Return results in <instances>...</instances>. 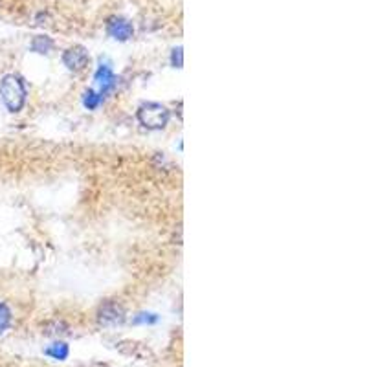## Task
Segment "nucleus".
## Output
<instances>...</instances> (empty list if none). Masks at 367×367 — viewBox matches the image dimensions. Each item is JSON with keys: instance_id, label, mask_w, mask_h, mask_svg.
Instances as JSON below:
<instances>
[{"instance_id": "11", "label": "nucleus", "mask_w": 367, "mask_h": 367, "mask_svg": "<svg viewBox=\"0 0 367 367\" xmlns=\"http://www.w3.org/2000/svg\"><path fill=\"white\" fill-rule=\"evenodd\" d=\"M13 323V312L6 303L0 301V336L6 333L8 329L12 327Z\"/></svg>"}, {"instance_id": "6", "label": "nucleus", "mask_w": 367, "mask_h": 367, "mask_svg": "<svg viewBox=\"0 0 367 367\" xmlns=\"http://www.w3.org/2000/svg\"><path fill=\"white\" fill-rule=\"evenodd\" d=\"M107 34L114 40L125 42L134 35V26H132L131 21L123 17H110L107 21Z\"/></svg>"}, {"instance_id": "10", "label": "nucleus", "mask_w": 367, "mask_h": 367, "mask_svg": "<svg viewBox=\"0 0 367 367\" xmlns=\"http://www.w3.org/2000/svg\"><path fill=\"white\" fill-rule=\"evenodd\" d=\"M29 48H31V52L46 55V53H50L53 50V40L52 37H48V35H37V37H34V40H31Z\"/></svg>"}, {"instance_id": "4", "label": "nucleus", "mask_w": 367, "mask_h": 367, "mask_svg": "<svg viewBox=\"0 0 367 367\" xmlns=\"http://www.w3.org/2000/svg\"><path fill=\"white\" fill-rule=\"evenodd\" d=\"M61 61H63V64L70 72H83L88 66V63H90V53H88L85 46H70V48H66L63 52Z\"/></svg>"}, {"instance_id": "5", "label": "nucleus", "mask_w": 367, "mask_h": 367, "mask_svg": "<svg viewBox=\"0 0 367 367\" xmlns=\"http://www.w3.org/2000/svg\"><path fill=\"white\" fill-rule=\"evenodd\" d=\"M94 81L99 86L98 92L103 99L109 98L110 94L116 90V86H118V77H116L114 70L107 63H99V66L94 72Z\"/></svg>"}, {"instance_id": "2", "label": "nucleus", "mask_w": 367, "mask_h": 367, "mask_svg": "<svg viewBox=\"0 0 367 367\" xmlns=\"http://www.w3.org/2000/svg\"><path fill=\"white\" fill-rule=\"evenodd\" d=\"M136 120L140 127H144L147 131H162L171 121V110L167 109L166 105L147 101L138 107Z\"/></svg>"}, {"instance_id": "12", "label": "nucleus", "mask_w": 367, "mask_h": 367, "mask_svg": "<svg viewBox=\"0 0 367 367\" xmlns=\"http://www.w3.org/2000/svg\"><path fill=\"white\" fill-rule=\"evenodd\" d=\"M160 321V316L155 314V312H138L134 318H132V323L134 325H155Z\"/></svg>"}, {"instance_id": "1", "label": "nucleus", "mask_w": 367, "mask_h": 367, "mask_svg": "<svg viewBox=\"0 0 367 367\" xmlns=\"http://www.w3.org/2000/svg\"><path fill=\"white\" fill-rule=\"evenodd\" d=\"M0 99L12 114H17L26 107L28 88L18 74H6L0 79Z\"/></svg>"}, {"instance_id": "8", "label": "nucleus", "mask_w": 367, "mask_h": 367, "mask_svg": "<svg viewBox=\"0 0 367 367\" xmlns=\"http://www.w3.org/2000/svg\"><path fill=\"white\" fill-rule=\"evenodd\" d=\"M42 334L53 336V338H63V336L70 334V325L64 320H50L45 323Z\"/></svg>"}, {"instance_id": "3", "label": "nucleus", "mask_w": 367, "mask_h": 367, "mask_svg": "<svg viewBox=\"0 0 367 367\" xmlns=\"http://www.w3.org/2000/svg\"><path fill=\"white\" fill-rule=\"evenodd\" d=\"M127 320L125 307L118 301H105L98 307L96 321L101 327H120Z\"/></svg>"}, {"instance_id": "7", "label": "nucleus", "mask_w": 367, "mask_h": 367, "mask_svg": "<svg viewBox=\"0 0 367 367\" xmlns=\"http://www.w3.org/2000/svg\"><path fill=\"white\" fill-rule=\"evenodd\" d=\"M45 355L55 362H64L70 356V345L63 340H55L45 349Z\"/></svg>"}, {"instance_id": "13", "label": "nucleus", "mask_w": 367, "mask_h": 367, "mask_svg": "<svg viewBox=\"0 0 367 367\" xmlns=\"http://www.w3.org/2000/svg\"><path fill=\"white\" fill-rule=\"evenodd\" d=\"M184 64V55H182V46L173 48L171 52V66L173 68H182Z\"/></svg>"}, {"instance_id": "9", "label": "nucleus", "mask_w": 367, "mask_h": 367, "mask_svg": "<svg viewBox=\"0 0 367 367\" xmlns=\"http://www.w3.org/2000/svg\"><path fill=\"white\" fill-rule=\"evenodd\" d=\"M81 101H83V107H85L86 110H98L105 99L101 98V94H99L98 90L86 88V90L83 92V96H81Z\"/></svg>"}]
</instances>
